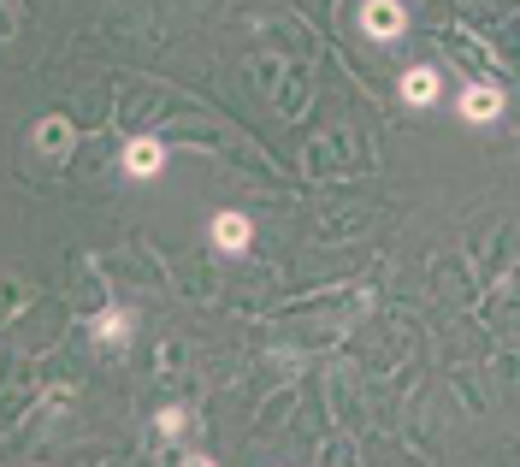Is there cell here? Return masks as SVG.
Instances as JSON below:
<instances>
[{"mask_svg": "<svg viewBox=\"0 0 520 467\" xmlns=\"http://www.w3.org/2000/svg\"><path fill=\"white\" fill-rule=\"evenodd\" d=\"M461 119H473V125H491V119H503V95H497V89H479V83H467V95H461Z\"/></svg>", "mask_w": 520, "mask_h": 467, "instance_id": "1", "label": "cell"}, {"mask_svg": "<svg viewBox=\"0 0 520 467\" xmlns=\"http://www.w3.org/2000/svg\"><path fill=\"white\" fill-rule=\"evenodd\" d=\"M213 243H219L225 255H243V249H249V219H243V213H219V219H213Z\"/></svg>", "mask_w": 520, "mask_h": 467, "instance_id": "2", "label": "cell"}, {"mask_svg": "<svg viewBox=\"0 0 520 467\" xmlns=\"http://www.w3.org/2000/svg\"><path fill=\"white\" fill-rule=\"evenodd\" d=\"M160 166H166V148H160V142H130L125 148V172L130 178H154Z\"/></svg>", "mask_w": 520, "mask_h": 467, "instance_id": "3", "label": "cell"}, {"mask_svg": "<svg viewBox=\"0 0 520 467\" xmlns=\"http://www.w3.org/2000/svg\"><path fill=\"white\" fill-rule=\"evenodd\" d=\"M402 95H408L414 107H432V101H438V71L414 66V71H408V77H402Z\"/></svg>", "mask_w": 520, "mask_h": 467, "instance_id": "4", "label": "cell"}, {"mask_svg": "<svg viewBox=\"0 0 520 467\" xmlns=\"http://www.w3.org/2000/svg\"><path fill=\"white\" fill-rule=\"evenodd\" d=\"M361 24H367L373 36H396V30H402V6H390V0H373V6L361 12Z\"/></svg>", "mask_w": 520, "mask_h": 467, "instance_id": "5", "label": "cell"}, {"mask_svg": "<svg viewBox=\"0 0 520 467\" xmlns=\"http://www.w3.org/2000/svg\"><path fill=\"white\" fill-rule=\"evenodd\" d=\"M125 332H130V314H119V308L95 314V337H101V343H125Z\"/></svg>", "mask_w": 520, "mask_h": 467, "instance_id": "6", "label": "cell"}, {"mask_svg": "<svg viewBox=\"0 0 520 467\" xmlns=\"http://www.w3.org/2000/svg\"><path fill=\"white\" fill-rule=\"evenodd\" d=\"M160 432L178 438V432H184V408H166V414H160Z\"/></svg>", "mask_w": 520, "mask_h": 467, "instance_id": "7", "label": "cell"}, {"mask_svg": "<svg viewBox=\"0 0 520 467\" xmlns=\"http://www.w3.org/2000/svg\"><path fill=\"white\" fill-rule=\"evenodd\" d=\"M36 136H42L48 148H60V142H65V125H36Z\"/></svg>", "mask_w": 520, "mask_h": 467, "instance_id": "8", "label": "cell"}]
</instances>
